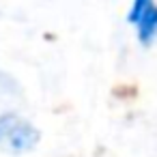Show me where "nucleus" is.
Returning <instances> with one entry per match:
<instances>
[{
    "instance_id": "nucleus-1",
    "label": "nucleus",
    "mask_w": 157,
    "mask_h": 157,
    "mask_svg": "<svg viewBox=\"0 0 157 157\" xmlns=\"http://www.w3.org/2000/svg\"><path fill=\"white\" fill-rule=\"evenodd\" d=\"M39 138H41L39 129L24 116L15 112L0 114V148L2 151L13 155L28 153L39 144Z\"/></svg>"
},
{
    "instance_id": "nucleus-2",
    "label": "nucleus",
    "mask_w": 157,
    "mask_h": 157,
    "mask_svg": "<svg viewBox=\"0 0 157 157\" xmlns=\"http://www.w3.org/2000/svg\"><path fill=\"white\" fill-rule=\"evenodd\" d=\"M133 26H136L138 41L142 45H151L157 39V2H153Z\"/></svg>"
}]
</instances>
